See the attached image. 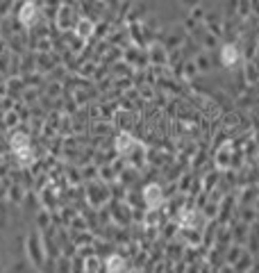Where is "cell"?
Returning a JSON list of instances; mask_svg holds the SVG:
<instances>
[{
  "label": "cell",
  "mask_w": 259,
  "mask_h": 273,
  "mask_svg": "<svg viewBox=\"0 0 259 273\" xmlns=\"http://www.w3.org/2000/svg\"><path fill=\"white\" fill-rule=\"evenodd\" d=\"M34 16V5H25V7H23V12H21V21H30V18H32Z\"/></svg>",
  "instance_id": "6da1fadb"
}]
</instances>
